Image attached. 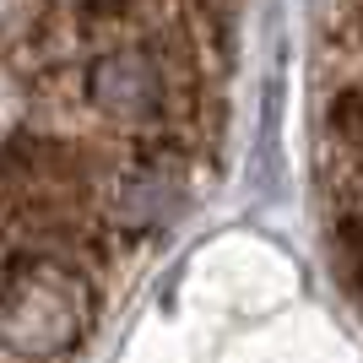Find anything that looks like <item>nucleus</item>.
Masks as SVG:
<instances>
[{
  "mask_svg": "<svg viewBox=\"0 0 363 363\" xmlns=\"http://www.w3.org/2000/svg\"><path fill=\"white\" fill-rule=\"evenodd\" d=\"M244 0H0V363H82L190 217Z\"/></svg>",
  "mask_w": 363,
  "mask_h": 363,
  "instance_id": "1",
  "label": "nucleus"
},
{
  "mask_svg": "<svg viewBox=\"0 0 363 363\" xmlns=\"http://www.w3.org/2000/svg\"><path fill=\"white\" fill-rule=\"evenodd\" d=\"M315 196L336 277L363 309V0H325L320 22Z\"/></svg>",
  "mask_w": 363,
  "mask_h": 363,
  "instance_id": "2",
  "label": "nucleus"
}]
</instances>
